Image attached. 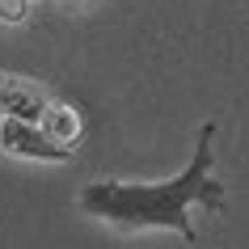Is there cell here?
I'll use <instances>...</instances> for the list:
<instances>
[{"label": "cell", "mask_w": 249, "mask_h": 249, "mask_svg": "<svg viewBox=\"0 0 249 249\" xmlns=\"http://www.w3.org/2000/svg\"><path fill=\"white\" fill-rule=\"evenodd\" d=\"M85 215L114 224L123 232L140 228H173L182 241H198L190 207L224 211L228 190L215 178V123H203L195 135V152L186 160L182 173L165 182H123V178H102V182L80 186L76 195Z\"/></svg>", "instance_id": "obj_1"}, {"label": "cell", "mask_w": 249, "mask_h": 249, "mask_svg": "<svg viewBox=\"0 0 249 249\" xmlns=\"http://www.w3.org/2000/svg\"><path fill=\"white\" fill-rule=\"evenodd\" d=\"M0 148H4L9 157H21V160H55V165H64V160L76 152V148L51 140L38 118H21V114H4V123H0Z\"/></svg>", "instance_id": "obj_2"}, {"label": "cell", "mask_w": 249, "mask_h": 249, "mask_svg": "<svg viewBox=\"0 0 249 249\" xmlns=\"http://www.w3.org/2000/svg\"><path fill=\"white\" fill-rule=\"evenodd\" d=\"M0 106H4V114L42 118V110L51 106V97H47V93H42L34 80H21V76L0 72Z\"/></svg>", "instance_id": "obj_3"}, {"label": "cell", "mask_w": 249, "mask_h": 249, "mask_svg": "<svg viewBox=\"0 0 249 249\" xmlns=\"http://www.w3.org/2000/svg\"><path fill=\"white\" fill-rule=\"evenodd\" d=\"M38 123L47 127V135H51V140H59V144H68V148H76V144H80V131H85L80 114H76L68 102H51L47 110H42Z\"/></svg>", "instance_id": "obj_4"}, {"label": "cell", "mask_w": 249, "mask_h": 249, "mask_svg": "<svg viewBox=\"0 0 249 249\" xmlns=\"http://www.w3.org/2000/svg\"><path fill=\"white\" fill-rule=\"evenodd\" d=\"M30 4H34V0H0V21L21 26V21L30 17Z\"/></svg>", "instance_id": "obj_5"}, {"label": "cell", "mask_w": 249, "mask_h": 249, "mask_svg": "<svg viewBox=\"0 0 249 249\" xmlns=\"http://www.w3.org/2000/svg\"><path fill=\"white\" fill-rule=\"evenodd\" d=\"M0 123H4V106H0Z\"/></svg>", "instance_id": "obj_6"}, {"label": "cell", "mask_w": 249, "mask_h": 249, "mask_svg": "<svg viewBox=\"0 0 249 249\" xmlns=\"http://www.w3.org/2000/svg\"><path fill=\"white\" fill-rule=\"evenodd\" d=\"M72 4H85V0H72Z\"/></svg>", "instance_id": "obj_7"}, {"label": "cell", "mask_w": 249, "mask_h": 249, "mask_svg": "<svg viewBox=\"0 0 249 249\" xmlns=\"http://www.w3.org/2000/svg\"><path fill=\"white\" fill-rule=\"evenodd\" d=\"M34 4H38V0H34Z\"/></svg>", "instance_id": "obj_8"}]
</instances>
